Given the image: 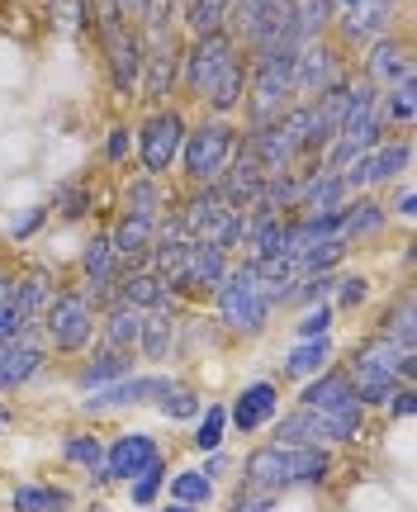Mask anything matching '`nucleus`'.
<instances>
[{
  "label": "nucleus",
  "instance_id": "obj_37",
  "mask_svg": "<svg viewBox=\"0 0 417 512\" xmlns=\"http://www.w3.org/2000/svg\"><path fill=\"white\" fill-rule=\"evenodd\" d=\"M200 242H214L218 252H228V256L242 252V242H247V209H218Z\"/></svg>",
  "mask_w": 417,
  "mask_h": 512
},
{
  "label": "nucleus",
  "instance_id": "obj_3",
  "mask_svg": "<svg viewBox=\"0 0 417 512\" xmlns=\"http://www.w3.org/2000/svg\"><path fill=\"white\" fill-rule=\"evenodd\" d=\"M408 351L394 347L384 332H370V337H361L356 347H351V356H346V384H351V394L365 403V408H384L389 403V394L403 384L399 366Z\"/></svg>",
  "mask_w": 417,
  "mask_h": 512
},
{
  "label": "nucleus",
  "instance_id": "obj_51",
  "mask_svg": "<svg viewBox=\"0 0 417 512\" xmlns=\"http://www.w3.org/2000/svg\"><path fill=\"white\" fill-rule=\"evenodd\" d=\"M209 456H214V460H209V465H204V475H209V479H223V475H228V470H233V465H228V460L218 456V451H209Z\"/></svg>",
  "mask_w": 417,
  "mask_h": 512
},
{
  "label": "nucleus",
  "instance_id": "obj_54",
  "mask_svg": "<svg viewBox=\"0 0 417 512\" xmlns=\"http://www.w3.org/2000/svg\"><path fill=\"white\" fill-rule=\"evenodd\" d=\"M119 10H124L133 24H138V10H143V0H119Z\"/></svg>",
  "mask_w": 417,
  "mask_h": 512
},
{
  "label": "nucleus",
  "instance_id": "obj_50",
  "mask_svg": "<svg viewBox=\"0 0 417 512\" xmlns=\"http://www.w3.org/2000/svg\"><path fill=\"white\" fill-rule=\"evenodd\" d=\"M228 512H271V498L266 494H242V489H237V498H233V508Z\"/></svg>",
  "mask_w": 417,
  "mask_h": 512
},
{
  "label": "nucleus",
  "instance_id": "obj_25",
  "mask_svg": "<svg viewBox=\"0 0 417 512\" xmlns=\"http://www.w3.org/2000/svg\"><path fill=\"white\" fill-rule=\"evenodd\" d=\"M138 332H143V309H133V304H109L100 309V323H95V337H100V347H114V351H133L138 347Z\"/></svg>",
  "mask_w": 417,
  "mask_h": 512
},
{
  "label": "nucleus",
  "instance_id": "obj_2",
  "mask_svg": "<svg viewBox=\"0 0 417 512\" xmlns=\"http://www.w3.org/2000/svg\"><path fill=\"white\" fill-rule=\"evenodd\" d=\"M214 309H218V328H228L233 337H261L271 328V294L261 285L256 266L242 256L237 266H228V275L218 280L214 290Z\"/></svg>",
  "mask_w": 417,
  "mask_h": 512
},
{
  "label": "nucleus",
  "instance_id": "obj_55",
  "mask_svg": "<svg viewBox=\"0 0 417 512\" xmlns=\"http://www.w3.org/2000/svg\"><path fill=\"white\" fill-rule=\"evenodd\" d=\"M162 512H195V508H185V503H176V498H171V503H166Z\"/></svg>",
  "mask_w": 417,
  "mask_h": 512
},
{
  "label": "nucleus",
  "instance_id": "obj_56",
  "mask_svg": "<svg viewBox=\"0 0 417 512\" xmlns=\"http://www.w3.org/2000/svg\"><path fill=\"white\" fill-rule=\"evenodd\" d=\"M185 5H190V0H176V15H181V10H185Z\"/></svg>",
  "mask_w": 417,
  "mask_h": 512
},
{
  "label": "nucleus",
  "instance_id": "obj_38",
  "mask_svg": "<svg viewBox=\"0 0 417 512\" xmlns=\"http://www.w3.org/2000/svg\"><path fill=\"white\" fill-rule=\"evenodd\" d=\"M124 209L128 214H143V219H166V200H162V181L157 176H138V181H128L124 190Z\"/></svg>",
  "mask_w": 417,
  "mask_h": 512
},
{
  "label": "nucleus",
  "instance_id": "obj_14",
  "mask_svg": "<svg viewBox=\"0 0 417 512\" xmlns=\"http://www.w3.org/2000/svg\"><path fill=\"white\" fill-rule=\"evenodd\" d=\"M361 76L375 86V91H389V86H399V81H413L417 76V62H413V48H408V38L403 34H384L375 38L370 48H365V62H361Z\"/></svg>",
  "mask_w": 417,
  "mask_h": 512
},
{
  "label": "nucleus",
  "instance_id": "obj_8",
  "mask_svg": "<svg viewBox=\"0 0 417 512\" xmlns=\"http://www.w3.org/2000/svg\"><path fill=\"white\" fill-rule=\"evenodd\" d=\"M237 53H242V48H237L233 34H223V29L190 38L181 48V86H176V91L204 105V95L214 91V81L223 76V67H228Z\"/></svg>",
  "mask_w": 417,
  "mask_h": 512
},
{
  "label": "nucleus",
  "instance_id": "obj_13",
  "mask_svg": "<svg viewBox=\"0 0 417 512\" xmlns=\"http://www.w3.org/2000/svg\"><path fill=\"white\" fill-rule=\"evenodd\" d=\"M408 166H413V138H394V143L370 147L356 166H346L342 176H346V190H356V195H361V190H375V185L399 181Z\"/></svg>",
  "mask_w": 417,
  "mask_h": 512
},
{
  "label": "nucleus",
  "instance_id": "obj_49",
  "mask_svg": "<svg viewBox=\"0 0 417 512\" xmlns=\"http://www.w3.org/2000/svg\"><path fill=\"white\" fill-rule=\"evenodd\" d=\"M384 408H389V418H399V422H408V418H413V413H417L413 384H399V389L389 394V403H384Z\"/></svg>",
  "mask_w": 417,
  "mask_h": 512
},
{
  "label": "nucleus",
  "instance_id": "obj_31",
  "mask_svg": "<svg viewBox=\"0 0 417 512\" xmlns=\"http://www.w3.org/2000/svg\"><path fill=\"white\" fill-rule=\"evenodd\" d=\"M157 413L162 418H171V422H195L200 418V394H195V384H185V380H176V375H162V389H157Z\"/></svg>",
  "mask_w": 417,
  "mask_h": 512
},
{
  "label": "nucleus",
  "instance_id": "obj_18",
  "mask_svg": "<svg viewBox=\"0 0 417 512\" xmlns=\"http://www.w3.org/2000/svg\"><path fill=\"white\" fill-rule=\"evenodd\" d=\"M157 389H162V375H124V380L105 384V389H95L86 394V413H124V408H143V403L157 399Z\"/></svg>",
  "mask_w": 417,
  "mask_h": 512
},
{
  "label": "nucleus",
  "instance_id": "obj_47",
  "mask_svg": "<svg viewBox=\"0 0 417 512\" xmlns=\"http://www.w3.org/2000/svg\"><path fill=\"white\" fill-rule=\"evenodd\" d=\"M128 152H133V133H128L124 124H114L105 133V162L119 166V162H128Z\"/></svg>",
  "mask_w": 417,
  "mask_h": 512
},
{
  "label": "nucleus",
  "instance_id": "obj_57",
  "mask_svg": "<svg viewBox=\"0 0 417 512\" xmlns=\"http://www.w3.org/2000/svg\"><path fill=\"white\" fill-rule=\"evenodd\" d=\"M81 512H105V508H81Z\"/></svg>",
  "mask_w": 417,
  "mask_h": 512
},
{
  "label": "nucleus",
  "instance_id": "obj_42",
  "mask_svg": "<svg viewBox=\"0 0 417 512\" xmlns=\"http://www.w3.org/2000/svg\"><path fill=\"white\" fill-rule=\"evenodd\" d=\"M223 432H228V403H209L200 408V418H195V451H218L223 446Z\"/></svg>",
  "mask_w": 417,
  "mask_h": 512
},
{
  "label": "nucleus",
  "instance_id": "obj_17",
  "mask_svg": "<svg viewBox=\"0 0 417 512\" xmlns=\"http://www.w3.org/2000/svg\"><path fill=\"white\" fill-rule=\"evenodd\" d=\"M242 147L252 152L256 162L266 166V176H280V171H294L304 162V152L290 143V133L280 124H261V128H242Z\"/></svg>",
  "mask_w": 417,
  "mask_h": 512
},
{
  "label": "nucleus",
  "instance_id": "obj_45",
  "mask_svg": "<svg viewBox=\"0 0 417 512\" xmlns=\"http://www.w3.org/2000/svg\"><path fill=\"white\" fill-rule=\"evenodd\" d=\"M332 299H337V309L342 313H356L365 299H370V280H365L361 271L337 275V280H332Z\"/></svg>",
  "mask_w": 417,
  "mask_h": 512
},
{
  "label": "nucleus",
  "instance_id": "obj_40",
  "mask_svg": "<svg viewBox=\"0 0 417 512\" xmlns=\"http://www.w3.org/2000/svg\"><path fill=\"white\" fill-rule=\"evenodd\" d=\"M380 110V91L365 81V76H351L346 81V105H342V124L337 128H351V124H361V119H370V114Z\"/></svg>",
  "mask_w": 417,
  "mask_h": 512
},
{
  "label": "nucleus",
  "instance_id": "obj_5",
  "mask_svg": "<svg viewBox=\"0 0 417 512\" xmlns=\"http://www.w3.org/2000/svg\"><path fill=\"white\" fill-rule=\"evenodd\" d=\"M242 147V124L233 119H200L195 128H185V143H181V171L190 185H209L233 162V152Z\"/></svg>",
  "mask_w": 417,
  "mask_h": 512
},
{
  "label": "nucleus",
  "instance_id": "obj_29",
  "mask_svg": "<svg viewBox=\"0 0 417 512\" xmlns=\"http://www.w3.org/2000/svg\"><path fill=\"white\" fill-rule=\"evenodd\" d=\"M332 356H337V347H332V337L294 342V351L285 356V380L304 384V380H313V375H323V370H332Z\"/></svg>",
  "mask_w": 417,
  "mask_h": 512
},
{
  "label": "nucleus",
  "instance_id": "obj_41",
  "mask_svg": "<svg viewBox=\"0 0 417 512\" xmlns=\"http://www.w3.org/2000/svg\"><path fill=\"white\" fill-rule=\"evenodd\" d=\"M162 489H166V456H152L138 475L128 479V498H133L138 508H152Z\"/></svg>",
  "mask_w": 417,
  "mask_h": 512
},
{
  "label": "nucleus",
  "instance_id": "obj_1",
  "mask_svg": "<svg viewBox=\"0 0 417 512\" xmlns=\"http://www.w3.org/2000/svg\"><path fill=\"white\" fill-rule=\"evenodd\" d=\"M223 34L247 57H271V53H299V5L294 0H233Z\"/></svg>",
  "mask_w": 417,
  "mask_h": 512
},
{
  "label": "nucleus",
  "instance_id": "obj_35",
  "mask_svg": "<svg viewBox=\"0 0 417 512\" xmlns=\"http://www.w3.org/2000/svg\"><path fill=\"white\" fill-rule=\"evenodd\" d=\"M10 508L15 512H67L72 508V494L62 484H19L10 494Z\"/></svg>",
  "mask_w": 417,
  "mask_h": 512
},
{
  "label": "nucleus",
  "instance_id": "obj_44",
  "mask_svg": "<svg viewBox=\"0 0 417 512\" xmlns=\"http://www.w3.org/2000/svg\"><path fill=\"white\" fill-rule=\"evenodd\" d=\"M332 280H337V275H304V280H294L290 290H285V304H290V309H313V304H327Z\"/></svg>",
  "mask_w": 417,
  "mask_h": 512
},
{
  "label": "nucleus",
  "instance_id": "obj_46",
  "mask_svg": "<svg viewBox=\"0 0 417 512\" xmlns=\"http://www.w3.org/2000/svg\"><path fill=\"white\" fill-rule=\"evenodd\" d=\"M327 328H332V304H313V309H304V318L294 323V342L327 337Z\"/></svg>",
  "mask_w": 417,
  "mask_h": 512
},
{
  "label": "nucleus",
  "instance_id": "obj_21",
  "mask_svg": "<svg viewBox=\"0 0 417 512\" xmlns=\"http://www.w3.org/2000/svg\"><path fill=\"white\" fill-rule=\"evenodd\" d=\"M247 67H252V57L237 53L228 67H223V76L214 81V91L204 95V110L214 114V119H233L237 110H242V100H247Z\"/></svg>",
  "mask_w": 417,
  "mask_h": 512
},
{
  "label": "nucleus",
  "instance_id": "obj_24",
  "mask_svg": "<svg viewBox=\"0 0 417 512\" xmlns=\"http://www.w3.org/2000/svg\"><path fill=\"white\" fill-rule=\"evenodd\" d=\"M53 294H57L53 271H48V266H34L29 275L15 280V313L29 323V328H43V313L53 304Z\"/></svg>",
  "mask_w": 417,
  "mask_h": 512
},
{
  "label": "nucleus",
  "instance_id": "obj_52",
  "mask_svg": "<svg viewBox=\"0 0 417 512\" xmlns=\"http://www.w3.org/2000/svg\"><path fill=\"white\" fill-rule=\"evenodd\" d=\"M38 223H43V209H34V214H24V219L15 223V233H19V238H24V233H34Z\"/></svg>",
  "mask_w": 417,
  "mask_h": 512
},
{
  "label": "nucleus",
  "instance_id": "obj_30",
  "mask_svg": "<svg viewBox=\"0 0 417 512\" xmlns=\"http://www.w3.org/2000/svg\"><path fill=\"white\" fill-rule=\"evenodd\" d=\"M271 446H285V451H294V446H327V441H323V427H318V418H313L309 408H299V403H294V413H285V418L271 422Z\"/></svg>",
  "mask_w": 417,
  "mask_h": 512
},
{
  "label": "nucleus",
  "instance_id": "obj_20",
  "mask_svg": "<svg viewBox=\"0 0 417 512\" xmlns=\"http://www.w3.org/2000/svg\"><path fill=\"white\" fill-rule=\"evenodd\" d=\"M384 228H389V209H384L370 190H361V195H351V200L342 204V247L365 242V238H380Z\"/></svg>",
  "mask_w": 417,
  "mask_h": 512
},
{
  "label": "nucleus",
  "instance_id": "obj_7",
  "mask_svg": "<svg viewBox=\"0 0 417 512\" xmlns=\"http://www.w3.org/2000/svg\"><path fill=\"white\" fill-rule=\"evenodd\" d=\"M394 15H399V0H337L327 38L342 53H365L375 38L394 34Z\"/></svg>",
  "mask_w": 417,
  "mask_h": 512
},
{
  "label": "nucleus",
  "instance_id": "obj_26",
  "mask_svg": "<svg viewBox=\"0 0 417 512\" xmlns=\"http://www.w3.org/2000/svg\"><path fill=\"white\" fill-rule=\"evenodd\" d=\"M375 332H384L394 347H403V351H417V304H413V290L403 285L389 304H384V313H380V328Z\"/></svg>",
  "mask_w": 417,
  "mask_h": 512
},
{
  "label": "nucleus",
  "instance_id": "obj_10",
  "mask_svg": "<svg viewBox=\"0 0 417 512\" xmlns=\"http://www.w3.org/2000/svg\"><path fill=\"white\" fill-rule=\"evenodd\" d=\"M185 114L181 110H152L143 119V128L133 133V152L143 162L147 176H166L171 166L181 162V143H185Z\"/></svg>",
  "mask_w": 417,
  "mask_h": 512
},
{
  "label": "nucleus",
  "instance_id": "obj_9",
  "mask_svg": "<svg viewBox=\"0 0 417 512\" xmlns=\"http://www.w3.org/2000/svg\"><path fill=\"white\" fill-rule=\"evenodd\" d=\"M228 266H233V256L228 252H218L214 242H190L181 256V266L166 275V285H171V294H176V304H195V299H214L218 290V280L228 275Z\"/></svg>",
  "mask_w": 417,
  "mask_h": 512
},
{
  "label": "nucleus",
  "instance_id": "obj_4",
  "mask_svg": "<svg viewBox=\"0 0 417 512\" xmlns=\"http://www.w3.org/2000/svg\"><path fill=\"white\" fill-rule=\"evenodd\" d=\"M285 105H294V53L252 57L247 67V100H242V128L275 124Z\"/></svg>",
  "mask_w": 417,
  "mask_h": 512
},
{
  "label": "nucleus",
  "instance_id": "obj_11",
  "mask_svg": "<svg viewBox=\"0 0 417 512\" xmlns=\"http://www.w3.org/2000/svg\"><path fill=\"white\" fill-rule=\"evenodd\" d=\"M181 86V38L176 29H157L143 38V76H138V95L157 110L166 105Z\"/></svg>",
  "mask_w": 417,
  "mask_h": 512
},
{
  "label": "nucleus",
  "instance_id": "obj_12",
  "mask_svg": "<svg viewBox=\"0 0 417 512\" xmlns=\"http://www.w3.org/2000/svg\"><path fill=\"white\" fill-rule=\"evenodd\" d=\"M337 76H346V53L332 38H309L294 53V100H313L318 91H327Z\"/></svg>",
  "mask_w": 417,
  "mask_h": 512
},
{
  "label": "nucleus",
  "instance_id": "obj_33",
  "mask_svg": "<svg viewBox=\"0 0 417 512\" xmlns=\"http://www.w3.org/2000/svg\"><path fill=\"white\" fill-rule=\"evenodd\" d=\"M290 465H294V489H323L327 475H332V451L327 446H294Z\"/></svg>",
  "mask_w": 417,
  "mask_h": 512
},
{
  "label": "nucleus",
  "instance_id": "obj_19",
  "mask_svg": "<svg viewBox=\"0 0 417 512\" xmlns=\"http://www.w3.org/2000/svg\"><path fill=\"white\" fill-rule=\"evenodd\" d=\"M152 456H162V446L147 432H124V437H114L105 446V479L109 484H128Z\"/></svg>",
  "mask_w": 417,
  "mask_h": 512
},
{
  "label": "nucleus",
  "instance_id": "obj_23",
  "mask_svg": "<svg viewBox=\"0 0 417 512\" xmlns=\"http://www.w3.org/2000/svg\"><path fill=\"white\" fill-rule=\"evenodd\" d=\"M119 304H133V309H166V304H176V294H171V285H166L157 271H147V266H138V271H124L119 275V294H114Z\"/></svg>",
  "mask_w": 417,
  "mask_h": 512
},
{
  "label": "nucleus",
  "instance_id": "obj_15",
  "mask_svg": "<svg viewBox=\"0 0 417 512\" xmlns=\"http://www.w3.org/2000/svg\"><path fill=\"white\" fill-rule=\"evenodd\" d=\"M294 489V465L285 446H256L252 456L242 460V494H285Z\"/></svg>",
  "mask_w": 417,
  "mask_h": 512
},
{
  "label": "nucleus",
  "instance_id": "obj_27",
  "mask_svg": "<svg viewBox=\"0 0 417 512\" xmlns=\"http://www.w3.org/2000/svg\"><path fill=\"white\" fill-rule=\"evenodd\" d=\"M124 375H133V351L100 347L91 361H86V366L76 370V389H81V394H95V389H105V384L124 380Z\"/></svg>",
  "mask_w": 417,
  "mask_h": 512
},
{
  "label": "nucleus",
  "instance_id": "obj_53",
  "mask_svg": "<svg viewBox=\"0 0 417 512\" xmlns=\"http://www.w3.org/2000/svg\"><path fill=\"white\" fill-rule=\"evenodd\" d=\"M399 214H403V219H413V214H417V200H413V190H399Z\"/></svg>",
  "mask_w": 417,
  "mask_h": 512
},
{
  "label": "nucleus",
  "instance_id": "obj_36",
  "mask_svg": "<svg viewBox=\"0 0 417 512\" xmlns=\"http://www.w3.org/2000/svg\"><path fill=\"white\" fill-rule=\"evenodd\" d=\"M218 209H223V204L214 200V190H209V185H195V190H190V200H185L181 209L171 214V219L181 223V228L190 233V238H204V228L214 223Z\"/></svg>",
  "mask_w": 417,
  "mask_h": 512
},
{
  "label": "nucleus",
  "instance_id": "obj_28",
  "mask_svg": "<svg viewBox=\"0 0 417 512\" xmlns=\"http://www.w3.org/2000/svg\"><path fill=\"white\" fill-rule=\"evenodd\" d=\"M342 204H346V176L342 171H327V166H313L299 214H332V209H342Z\"/></svg>",
  "mask_w": 417,
  "mask_h": 512
},
{
  "label": "nucleus",
  "instance_id": "obj_34",
  "mask_svg": "<svg viewBox=\"0 0 417 512\" xmlns=\"http://www.w3.org/2000/svg\"><path fill=\"white\" fill-rule=\"evenodd\" d=\"M342 242H309V247H299V252L290 256L294 266V280H304V275H337V266H342Z\"/></svg>",
  "mask_w": 417,
  "mask_h": 512
},
{
  "label": "nucleus",
  "instance_id": "obj_48",
  "mask_svg": "<svg viewBox=\"0 0 417 512\" xmlns=\"http://www.w3.org/2000/svg\"><path fill=\"white\" fill-rule=\"evenodd\" d=\"M57 204H62V219H67V223L86 219V209H91V200H86V190H76V185H62V195H57Z\"/></svg>",
  "mask_w": 417,
  "mask_h": 512
},
{
  "label": "nucleus",
  "instance_id": "obj_43",
  "mask_svg": "<svg viewBox=\"0 0 417 512\" xmlns=\"http://www.w3.org/2000/svg\"><path fill=\"white\" fill-rule=\"evenodd\" d=\"M380 110L389 124H413L417 119V76L413 81H399V86H389L380 95Z\"/></svg>",
  "mask_w": 417,
  "mask_h": 512
},
{
  "label": "nucleus",
  "instance_id": "obj_16",
  "mask_svg": "<svg viewBox=\"0 0 417 512\" xmlns=\"http://www.w3.org/2000/svg\"><path fill=\"white\" fill-rule=\"evenodd\" d=\"M280 418V389L275 380H252L233 403H228V427L242 437H256L261 427H271Z\"/></svg>",
  "mask_w": 417,
  "mask_h": 512
},
{
  "label": "nucleus",
  "instance_id": "obj_32",
  "mask_svg": "<svg viewBox=\"0 0 417 512\" xmlns=\"http://www.w3.org/2000/svg\"><path fill=\"white\" fill-rule=\"evenodd\" d=\"M62 460L67 465H81L86 475L95 479V489H105V441L95 437V432H72V437L62 441Z\"/></svg>",
  "mask_w": 417,
  "mask_h": 512
},
{
  "label": "nucleus",
  "instance_id": "obj_39",
  "mask_svg": "<svg viewBox=\"0 0 417 512\" xmlns=\"http://www.w3.org/2000/svg\"><path fill=\"white\" fill-rule=\"evenodd\" d=\"M166 494L185 503V508H204L214 498V479L204 470H181V475H166Z\"/></svg>",
  "mask_w": 417,
  "mask_h": 512
},
{
  "label": "nucleus",
  "instance_id": "obj_6",
  "mask_svg": "<svg viewBox=\"0 0 417 512\" xmlns=\"http://www.w3.org/2000/svg\"><path fill=\"white\" fill-rule=\"evenodd\" d=\"M95 309L81 285H57L53 304L43 313V337L57 356H81V351L95 347Z\"/></svg>",
  "mask_w": 417,
  "mask_h": 512
},
{
  "label": "nucleus",
  "instance_id": "obj_22",
  "mask_svg": "<svg viewBox=\"0 0 417 512\" xmlns=\"http://www.w3.org/2000/svg\"><path fill=\"white\" fill-rule=\"evenodd\" d=\"M176 323H181V309H176V304L143 313V332H138V347L133 351H143V361H152V366L171 361V347H176Z\"/></svg>",
  "mask_w": 417,
  "mask_h": 512
}]
</instances>
